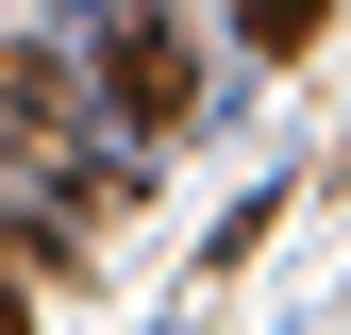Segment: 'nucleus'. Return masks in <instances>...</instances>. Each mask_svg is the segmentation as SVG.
Segmentation results:
<instances>
[{"label": "nucleus", "instance_id": "1", "mask_svg": "<svg viewBox=\"0 0 351 335\" xmlns=\"http://www.w3.org/2000/svg\"><path fill=\"white\" fill-rule=\"evenodd\" d=\"M101 117H117V135H184V117H201V67H184V34H167L151 0L101 17Z\"/></svg>", "mask_w": 351, "mask_h": 335}, {"label": "nucleus", "instance_id": "2", "mask_svg": "<svg viewBox=\"0 0 351 335\" xmlns=\"http://www.w3.org/2000/svg\"><path fill=\"white\" fill-rule=\"evenodd\" d=\"M234 17H251V51H301V34H318L335 0H234Z\"/></svg>", "mask_w": 351, "mask_h": 335}, {"label": "nucleus", "instance_id": "3", "mask_svg": "<svg viewBox=\"0 0 351 335\" xmlns=\"http://www.w3.org/2000/svg\"><path fill=\"white\" fill-rule=\"evenodd\" d=\"M0 335H34V319H17V285H0Z\"/></svg>", "mask_w": 351, "mask_h": 335}]
</instances>
